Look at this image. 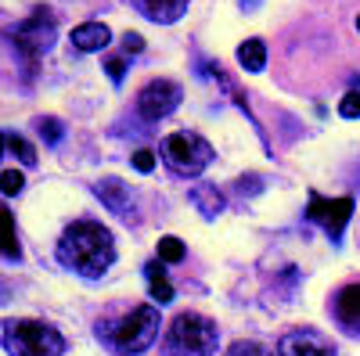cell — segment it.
<instances>
[{"label": "cell", "instance_id": "6da1fadb", "mask_svg": "<svg viewBox=\"0 0 360 356\" xmlns=\"http://www.w3.org/2000/svg\"><path fill=\"white\" fill-rule=\"evenodd\" d=\"M58 263L76 270L79 277H101L108 266L115 263V242L112 230L94 223V220H79L72 223L62 242H58Z\"/></svg>", "mask_w": 360, "mask_h": 356}, {"label": "cell", "instance_id": "7a4b0ae2", "mask_svg": "<svg viewBox=\"0 0 360 356\" xmlns=\"http://www.w3.org/2000/svg\"><path fill=\"white\" fill-rule=\"evenodd\" d=\"M4 349L8 356H62L65 338L44 320H4Z\"/></svg>", "mask_w": 360, "mask_h": 356}, {"label": "cell", "instance_id": "3957f363", "mask_svg": "<svg viewBox=\"0 0 360 356\" xmlns=\"http://www.w3.org/2000/svg\"><path fill=\"white\" fill-rule=\"evenodd\" d=\"M217 342H220L217 324L202 313H180L166 335L169 356H213Z\"/></svg>", "mask_w": 360, "mask_h": 356}, {"label": "cell", "instance_id": "277c9868", "mask_svg": "<svg viewBox=\"0 0 360 356\" xmlns=\"http://www.w3.org/2000/svg\"><path fill=\"white\" fill-rule=\"evenodd\" d=\"M155 335H159V310L155 306H137L134 313H127L123 320L105 331V338L115 352H130V356L144 352L155 342Z\"/></svg>", "mask_w": 360, "mask_h": 356}, {"label": "cell", "instance_id": "5b68a950", "mask_svg": "<svg viewBox=\"0 0 360 356\" xmlns=\"http://www.w3.org/2000/svg\"><path fill=\"white\" fill-rule=\"evenodd\" d=\"M162 159L180 176H198L209 162H213V147H209L205 137H198L191 130H180V133H169L162 140Z\"/></svg>", "mask_w": 360, "mask_h": 356}, {"label": "cell", "instance_id": "8992f818", "mask_svg": "<svg viewBox=\"0 0 360 356\" xmlns=\"http://www.w3.org/2000/svg\"><path fill=\"white\" fill-rule=\"evenodd\" d=\"M11 44L25 62H37V58L47 54L51 44H54V15L47 8H37L25 22H18L11 29Z\"/></svg>", "mask_w": 360, "mask_h": 356}, {"label": "cell", "instance_id": "52a82bcc", "mask_svg": "<svg viewBox=\"0 0 360 356\" xmlns=\"http://www.w3.org/2000/svg\"><path fill=\"white\" fill-rule=\"evenodd\" d=\"M353 216V198H321V195H310V209H307V220H314L317 227H324V234L339 242L346 223Z\"/></svg>", "mask_w": 360, "mask_h": 356}, {"label": "cell", "instance_id": "ba28073f", "mask_svg": "<svg viewBox=\"0 0 360 356\" xmlns=\"http://www.w3.org/2000/svg\"><path fill=\"white\" fill-rule=\"evenodd\" d=\"M176 105H180V86L173 79H152L137 94V112H141V119H148V123L166 119Z\"/></svg>", "mask_w": 360, "mask_h": 356}, {"label": "cell", "instance_id": "9c48e42d", "mask_svg": "<svg viewBox=\"0 0 360 356\" xmlns=\"http://www.w3.org/2000/svg\"><path fill=\"white\" fill-rule=\"evenodd\" d=\"M278 352H281V356H335V345L328 342L324 335H317V331L299 328V331L281 335Z\"/></svg>", "mask_w": 360, "mask_h": 356}, {"label": "cell", "instance_id": "30bf717a", "mask_svg": "<svg viewBox=\"0 0 360 356\" xmlns=\"http://www.w3.org/2000/svg\"><path fill=\"white\" fill-rule=\"evenodd\" d=\"M94 195L108 205L115 216L130 220V213H134V195H130V187H127L123 180H115V176H105V180L94 184Z\"/></svg>", "mask_w": 360, "mask_h": 356}, {"label": "cell", "instance_id": "8fae6325", "mask_svg": "<svg viewBox=\"0 0 360 356\" xmlns=\"http://www.w3.org/2000/svg\"><path fill=\"white\" fill-rule=\"evenodd\" d=\"M134 4H137V11L144 18H152L159 25H173L180 15L188 11V0H134Z\"/></svg>", "mask_w": 360, "mask_h": 356}, {"label": "cell", "instance_id": "7c38bea8", "mask_svg": "<svg viewBox=\"0 0 360 356\" xmlns=\"http://www.w3.org/2000/svg\"><path fill=\"white\" fill-rule=\"evenodd\" d=\"M108 40H112V33H108V25H105V22H83V25L72 29V47L83 51V54L108 47Z\"/></svg>", "mask_w": 360, "mask_h": 356}, {"label": "cell", "instance_id": "4fadbf2b", "mask_svg": "<svg viewBox=\"0 0 360 356\" xmlns=\"http://www.w3.org/2000/svg\"><path fill=\"white\" fill-rule=\"evenodd\" d=\"M335 317L342 328H360V284H346L339 295H335Z\"/></svg>", "mask_w": 360, "mask_h": 356}, {"label": "cell", "instance_id": "5bb4252c", "mask_svg": "<svg viewBox=\"0 0 360 356\" xmlns=\"http://www.w3.org/2000/svg\"><path fill=\"white\" fill-rule=\"evenodd\" d=\"M144 277H148V288H152V299L159 306L173 303V284L166 281V270H162V259H152L144 266Z\"/></svg>", "mask_w": 360, "mask_h": 356}, {"label": "cell", "instance_id": "9a60e30c", "mask_svg": "<svg viewBox=\"0 0 360 356\" xmlns=\"http://www.w3.org/2000/svg\"><path fill=\"white\" fill-rule=\"evenodd\" d=\"M191 202H195V209L205 216V220H217L224 213V195L217 187H209V184H198L191 187Z\"/></svg>", "mask_w": 360, "mask_h": 356}, {"label": "cell", "instance_id": "2e32d148", "mask_svg": "<svg viewBox=\"0 0 360 356\" xmlns=\"http://www.w3.org/2000/svg\"><path fill=\"white\" fill-rule=\"evenodd\" d=\"M0 256L4 259H18L22 256L18 234H15V216L8 209H0Z\"/></svg>", "mask_w": 360, "mask_h": 356}, {"label": "cell", "instance_id": "e0dca14e", "mask_svg": "<svg viewBox=\"0 0 360 356\" xmlns=\"http://www.w3.org/2000/svg\"><path fill=\"white\" fill-rule=\"evenodd\" d=\"M238 62H242L245 72H263V65H266V47H263V40H245L242 47H238Z\"/></svg>", "mask_w": 360, "mask_h": 356}, {"label": "cell", "instance_id": "ac0fdd59", "mask_svg": "<svg viewBox=\"0 0 360 356\" xmlns=\"http://www.w3.org/2000/svg\"><path fill=\"white\" fill-rule=\"evenodd\" d=\"M4 147L22 162V166H37V152H33V144H29L25 137H18V133H8L4 137Z\"/></svg>", "mask_w": 360, "mask_h": 356}, {"label": "cell", "instance_id": "d6986e66", "mask_svg": "<svg viewBox=\"0 0 360 356\" xmlns=\"http://www.w3.org/2000/svg\"><path fill=\"white\" fill-rule=\"evenodd\" d=\"M37 130H40V137H44L47 144H62V137H65V126L58 123L54 115H44V119H37Z\"/></svg>", "mask_w": 360, "mask_h": 356}, {"label": "cell", "instance_id": "ffe728a7", "mask_svg": "<svg viewBox=\"0 0 360 356\" xmlns=\"http://www.w3.org/2000/svg\"><path fill=\"white\" fill-rule=\"evenodd\" d=\"M159 259L162 263H180L184 259V242H180V237H162L159 242Z\"/></svg>", "mask_w": 360, "mask_h": 356}, {"label": "cell", "instance_id": "44dd1931", "mask_svg": "<svg viewBox=\"0 0 360 356\" xmlns=\"http://www.w3.org/2000/svg\"><path fill=\"white\" fill-rule=\"evenodd\" d=\"M22 187H25V176H22L18 169H4V173H0V191H4L8 198L18 195Z\"/></svg>", "mask_w": 360, "mask_h": 356}, {"label": "cell", "instance_id": "7402d4cb", "mask_svg": "<svg viewBox=\"0 0 360 356\" xmlns=\"http://www.w3.org/2000/svg\"><path fill=\"white\" fill-rule=\"evenodd\" d=\"M339 115H342V119H360V91H349V94L339 101Z\"/></svg>", "mask_w": 360, "mask_h": 356}, {"label": "cell", "instance_id": "603a6c76", "mask_svg": "<svg viewBox=\"0 0 360 356\" xmlns=\"http://www.w3.org/2000/svg\"><path fill=\"white\" fill-rule=\"evenodd\" d=\"M134 169H137V173H152V169H155V155L148 152V147L134 152Z\"/></svg>", "mask_w": 360, "mask_h": 356}, {"label": "cell", "instance_id": "cb8c5ba5", "mask_svg": "<svg viewBox=\"0 0 360 356\" xmlns=\"http://www.w3.org/2000/svg\"><path fill=\"white\" fill-rule=\"evenodd\" d=\"M105 69H108V79L112 83H123V76H127V62H123V58H108Z\"/></svg>", "mask_w": 360, "mask_h": 356}, {"label": "cell", "instance_id": "d4e9b609", "mask_svg": "<svg viewBox=\"0 0 360 356\" xmlns=\"http://www.w3.org/2000/svg\"><path fill=\"white\" fill-rule=\"evenodd\" d=\"M227 356H263V345H256V342H234Z\"/></svg>", "mask_w": 360, "mask_h": 356}, {"label": "cell", "instance_id": "484cf974", "mask_svg": "<svg viewBox=\"0 0 360 356\" xmlns=\"http://www.w3.org/2000/svg\"><path fill=\"white\" fill-rule=\"evenodd\" d=\"M123 51H127V54H137V51H144V40H141L137 33H127V37H123Z\"/></svg>", "mask_w": 360, "mask_h": 356}, {"label": "cell", "instance_id": "4316f807", "mask_svg": "<svg viewBox=\"0 0 360 356\" xmlns=\"http://www.w3.org/2000/svg\"><path fill=\"white\" fill-rule=\"evenodd\" d=\"M0 155H4V133H0Z\"/></svg>", "mask_w": 360, "mask_h": 356}, {"label": "cell", "instance_id": "83f0119b", "mask_svg": "<svg viewBox=\"0 0 360 356\" xmlns=\"http://www.w3.org/2000/svg\"><path fill=\"white\" fill-rule=\"evenodd\" d=\"M356 29H360V18H356Z\"/></svg>", "mask_w": 360, "mask_h": 356}, {"label": "cell", "instance_id": "f1b7e54d", "mask_svg": "<svg viewBox=\"0 0 360 356\" xmlns=\"http://www.w3.org/2000/svg\"><path fill=\"white\" fill-rule=\"evenodd\" d=\"M263 356H270V352H263Z\"/></svg>", "mask_w": 360, "mask_h": 356}]
</instances>
